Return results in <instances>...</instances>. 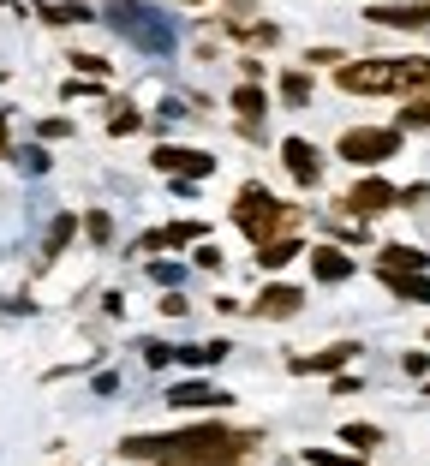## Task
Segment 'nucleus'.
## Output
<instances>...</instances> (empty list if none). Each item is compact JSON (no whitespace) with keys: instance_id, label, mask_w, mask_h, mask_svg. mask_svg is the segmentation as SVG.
Masks as SVG:
<instances>
[{"instance_id":"17","label":"nucleus","mask_w":430,"mask_h":466,"mask_svg":"<svg viewBox=\"0 0 430 466\" xmlns=\"http://www.w3.org/2000/svg\"><path fill=\"white\" fill-rule=\"evenodd\" d=\"M353 353H359V347H353V341H341V347H323V353H305V359H293V370H299V377H305V370H341V365H347Z\"/></svg>"},{"instance_id":"34","label":"nucleus","mask_w":430,"mask_h":466,"mask_svg":"<svg viewBox=\"0 0 430 466\" xmlns=\"http://www.w3.org/2000/svg\"><path fill=\"white\" fill-rule=\"evenodd\" d=\"M425 389H430V377H425Z\"/></svg>"},{"instance_id":"8","label":"nucleus","mask_w":430,"mask_h":466,"mask_svg":"<svg viewBox=\"0 0 430 466\" xmlns=\"http://www.w3.org/2000/svg\"><path fill=\"white\" fill-rule=\"evenodd\" d=\"M371 25H389V30H425L430 25V0H401V6H389V0H383V6H371Z\"/></svg>"},{"instance_id":"11","label":"nucleus","mask_w":430,"mask_h":466,"mask_svg":"<svg viewBox=\"0 0 430 466\" xmlns=\"http://www.w3.org/2000/svg\"><path fill=\"white\" fill-rule=\"evenodd\" d=\"M167 407H180V412H197V407H227L222 389H209V383H180V389H167Z\"/></svg>"},{"instance_id":"16","label":"nucleus","mask_w":430,"mask_h":466,"mask_svg":"<svg viewBox=\"0 0 430 466\" xmlns=\"http://www.w3.org/2000/svg\"><path fill=\"white\" fill-rule=\"evenodd\" d=\"M36 13L48 18V25H60V30H66V25H90V18H96L90 6H84V0H42Z\"/></svg>"},{"instance_id":"30","label":"nucleus","mask_w":430,"mask_h":466,"mask_svg":"<svg viewBox=\"0 0 430 466\" xmlns=\"http://www.w3.org/2000/svg\"><path fill=\"white\" fill-rule=\"evenodd\" d=\"M317 466H359V454H329V449H311Z\"/></svg>"},{"instance_id":"14","label":"nucleus","mask_w":430,"mask_h":466,"mask_svg":"<svg viewBox=\"0 0 430 466\" xmlns=\"http://www.w3.org/2000/svg\"><path fill=\"white\" fill-rule=\"evenodd\" d=\"M425 251H418V246H383V251H376V275H401V269H425Z\"/></svg>"},{"instance_id":"20","label":"nucleus","mask_w":430,"mask_h":466,"mask_svg":"<svg viewBox=\"0 0 430 466\" xmlns=\"http://www.w3.org/2000/svg\"><path fill=\"white\" fill-rule=\"evenodd\" d=\"M174 359H185V365L209 370V365H222V359H227V341H204V347H174Z\"/></svg>"},{"instance_id":"19","label":"nucleus","mask_w":430,"mask_h":466,"mask_svg":"<svg viewBox=\"0 0 430 466\" xmlns=\"http://www.w3.org/2000/svg\"><path fill=\"white\" fill-rule=\"evenodd\" d=\"M383 281H389V293H401V299L430 305V281H425V269H401V275H383Z\"/></svg>"},{"instance_id":"35","label":"nucleus","mask_w":430,"mask_h":466,"mask_svg":"<svg viewBox=\"0 0 430 466\" xmlns=\"http://www.w3.org/2000/svg\"><path fill=\"white\" fill-rule=\"evenodd\" d=\"M0 78H6V72H0Z\"/></svg>"},{"instance_id":"18","label":"nucleus","mask_w":430,"mask_h":466,"mask_svg":"<svg viewBox=\"0 0 430 466\" xmlns=\"http://www.w3.org/2000/svg\"><path fill=\"white\" fill-rule=\"evenodd\" d=\"M293 258H299V233H275V239L257 246V263H264V269H281V263H293Z\"/></svg>"},{"instance_id":"25","label":"nucleus","mask_w":430,"mask_h":466,"mask_svg":"<svg viewBox=\"0 0 430 466\" xmlns=\"http://www.w3.org/2000/svg\"><path fill=\"white\" fill-rule=\"evenodd\" d=\"M66 66H78L84 78H102V84H108V72H114V66H108V60H102V55H72Z\"/></svg>"},{"instance_id":"13","label":"nucleus","mask_w":430,"mask_h":466,"mask_svg":"<svg viewBox=\"0 0 430 466\" xmlns=\"http://www.w3.org/2000/svg\"><path fill=\"white\" fill-rule=\"evenodd\" d=\"M311 269H317V281H347V275H353V258L341 246H317V251H311Z\"/></svg>"},{"instance_id":"5","label":"nucleus","mask_w":430,"mask_h":466,"mask_svg":"<svg viewBox=\"0 0 430 466\" xmlns=\"http://www.w3.org/2000/svg\"><path fill=\"white\" fill-rule=\"evenodd\" d=\"M395 150H401V132L395 126H353V132H341V162L376 167V162H389Z\"/></svg>"},{"instance_id":"9","label":"nucleus","mask_w":430,"mask_h":466,"mask_svg":"<svg viewBox=\"0 0 430 466\" xmlns=\"http://www.w3.org/2000/svg\"><path fill=\"white\" fill-rule=\"evenodd\" d=\"M281 162H287V174L299 179V186H317L323 179V156H317V144H305V137H287V144H281Z\"/></svg>"},{"instance_id":"24","label":"nucleus","mask_w":430,"mask_h":466,"mask_svg":"<svg viewBox=\"0 0 430 466\" xmlns=\"http://www.w3.org/2000/svg\"><path fill=\"white\" fill-rule=\"evenodd\" d=\"M281 96H287L293 108H299V102H311V78H305V72H287V78H281Z\"/></svg>"},{"instance_id":"32","label":"nucleus","mask_w":430,"mask_h":466,"mask_svg":"<svg viewBox=\"0 0 430 466\" xmlns=\"http://www.w3.org/2000/svg\"><path fill=\"white\" fill-rule=\"evenodd\" d=\"M150 275H155V281H162V288H174V281H180V263H155Z\"/></svg>"},{"instance_id":"6","label":"nucleus","mask_w":430,"mask_h":466,"mask_svg":"<svg viewBox=\"0 0 430 466\" xmlns=\"http://www.w3.org/2000/svg\"><path fill=\"white\" fill-rule=\"evenodd\" d=\"M150 162L162 167V174H174V179H209L215 174V156L209 150H180V144H155Z\"/></svg>"},{"instance_id":"26","label":"nucleus","mask_w":430,"mask_h":466,"mask_svg":"<svg viewBox=\"0 0 430 466\" xmlns=\"http://www.w3.org/2000/svg\"><path fill=\"white\" fill-rule=\"evenodd\" d=\"M341 442H353V449H376L383 431H376V425H347V431H341Z\"/></svg>"},{"instance_id":"22","label":"nucleus","mask_w":430,"mask_h":466,"mask_svg":"<svg viewBox=\"0 0 430 466\" xmlns=\"http://www.w3.org/2000/svg\"><path fill=\"white\" fill-rule=\"evenodd\" d=\"M66 239H72V216H55V228H48L42 251H48V258H60V251H66Z\"/></svg>"},{"instance_id":"31","label":"nucleus","mask_w":430,"mask_h":466,"mask_svg":"<svg viewBox=\"0 0 430 466\" xmlns=\"http://www.w3.org/2000/svg\"><path fill=\"white\" fill-rule=\"evenodd\" d=\"M401 365H406V377H430V359H425V353H406Z\"/></svg>"},{"instance_id":"1","label":"nucleus","mask_w":430,"mask_h":466,"mask_svg":"<svg viewBox=\"0 0 430 466\" xmlns=\"http://www.w3.org/2000/svg\"><path fill=\"white\" fill-rule=\"evenodd\" d=\"M257 449V431H227V425H197V431H174V437H125L120 454L132 461H155V454H185L197 466H239Z\"/></svg>"},{"instance_id":"33","label":"nucleus","mask_w":430,"mask_h":466,"mask_svg":"<svg viewBox=\"0 0 430 466\" xmlns=\"http://www.w3.org/2000/svg\"><path fill=\"white\" fill-rule=\"evenodd\" d=\"M192 263H197V269H222V251H215V246H204Z\"/></svg>"},{"instance_id":"2","label":"nucleus","mask_w":430,"mask_h":466,"mask_svg":"<svg viewBox=\"0 0 430 466\" xmlns=\"http://www.w3.org/2000/svg\"><path fill=\"white\" fill-rule=\"evenodd\" d=\"M335 84L347 96H425L430 90V55H401V60H341Z\"/></svg>"},{"instance_id":"29","label":"nucleus","mask_w":430,"mask_h":466,"mask_svg":"<svg viewBox=\"0 0 430 466\" xmlns=\"http://www.w3.org/2000/svg\"><path fill=\"white\" fill-rule=\"evenodd\" d=\"M84 228H90V239H96V246H108V233H114V221H108V216H102V209H96V216L84 221Z\"/></svg>"},{"instance_id":"27","label":"nucleus","mask_w":430,"mask_h":466,"mask_svg":"<svg viewBox=\"0 0 430 466\" xmlns=\"http://www.w3.org/2000/svg\"><path fill=\"white\" fill-rule=\"evenodd\" d=\"M401 126H418V132H430V96H418V102H406V114H401Z\"/></svg>"},{"instance_id":"4","label":"nucleus","mask_w":430,"mask_h":466,"mask_svg":"<svg viewBox=\"0 0 430 466\" xmlns=\"http://www.w3.org/2000/svg\"><path fill=\"white\" fill-rule=\"evenodd\" d=\"M102 18H108V30L125 36L138 55H155V60L174 55V25H167L162 13H150V6H138V0H114Z\"/></svg>"},{"instance_id":"15","label":"nucleus","mask_w":430,"mask_h":466,"mask_svg":"<svg viewBox=\"0 0 430 466\" xmlns=\"http://www.w3.org/2000/svg\"><path fill=\"white\" fill-rule=\"evenodd\" d=\"M192 239H197V221H174V228H162V233H144L138 258H150V251H162V246H192Z\"/></svg>"},{"instance_id":"3","label":"nucleus","mask_w":430,"mask_h":466,"mask_svg":"<svg viewBox=\"0 0 430 466\" xmlns=\"http://www.w3.org/2000/svg\"><path fill=\"white\" fill-rule=\"evenodd\" d=\"M234 228L245 233L251 246H264V239H275V233H299V209L281 204L275 192H264V186H239V198H234Z\"/></svg>"},{"instance_id":"12","label":"nucleus","mask_w":430,"mask_h":466,"mask_svg":"<svg viewBox=\"0 0 430 466\" xmlns=\"http://www.w3.org/2000/svg\"><path fill=\"white\" fill-rule=\"evenodd\" d=\"M234 108H239V132H245V137L264 132V90H257V84H239V90H234Z\"/></svg>"},{"instance_id":"10","label":"nucleus","mask_w":430,"mask_h":466,"mask_svg":"<svg viewBox=\"0 0 430 466\" xmlns=\"http://www.w3.org/2000/svg\"><path fill=\"white\" fill-rule=\"evenodd\" d=\"M299 305H305V293L287 288V281H275V288L257 293V305H251V311H257V317H299Z\"/></svg>"},{"instance_id":"21","label":"nucleus","mask_w":430,"mask_h":466,"mask_svg":"<svg viewBox=\"0 0 430 466\" xmlns=\"http://www.w3.org/2000/svg\"><path fill=\"white\" fill-rule=\"evenodd\" d=\"M138 126H144V114L132 108V102H120V108H114V120H108V132H114V137H132Z\"/></svg>"},{"instance_id":"28","label":"nucleus","mask_w":430,"mask_h":466,"mask_svg":"<svg viewBox=\"0 0 430 466\" xmlns=\"http://www.w3.org/2000/svg\"><path fill=\"white\" fill-rule=\"evenodd\" d=\"M167 359H174V347H167V341H144V365H150V370H162Z\"/></svg>"},{"instance_id":"23","label":"nucleus","mask_w":430,"mask_h":466,"mask_svg":"<svg viewBox=\"0 0 430 466\" xmlns=\"http://www.w3.org/2000/svg\"><path fill=\"white\" fill-rule=\"evenodd\" d=\"M6 156H13L25 174H48V150H42V144H30V150H6Z\"/></svg>"},{"instance_id":"7","label":"nucleus","mask_w":430,"mask_h":466,"mask_svg":"<svg viewBox=\"0 0 430 466\" xmlns=\"http://www.w3.org/2000/svg\"><path fill=\"white\" fill-rule=\"evenodd\" d=\"M401 204V192H395L389 179H359V186H353L347 198H341V209H353V221H365V216H383V209H395Z\"/></svg>"}]
</instances>
